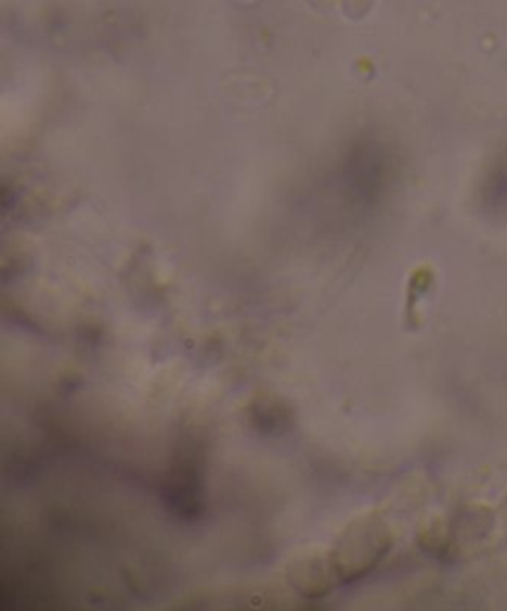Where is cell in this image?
I'll use <instances>...</instances> for the list:
<instances>
[{
  "label": "cell",
  "instance_id": "1",
  "mask_svg": "<svg viewBox=\"0 0 507 611\" xmlns=\"http://www.w3.org/2000/svg\"><path fill=\"white\" fill-rule=\"evenodd\" d=\"M377 536H379V532L373 531L370 522H361L349 532V536H347L349 560L337 568L343 572V580L361 576L365 570H369L370 565L375 564L379 553H382Z\"/></svg>",
  "mask_w": 507,
  "mask_h": 611
}]
</instances>
